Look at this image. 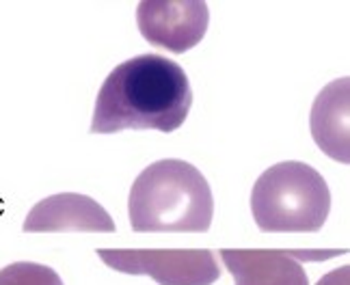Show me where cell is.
<instances>
[{
    "label": "cell",
    "mask_w": 350,
    "mask_h": 285,
    "mask_svg": "<svg viewBox=\"0 0 350 285\" xmlns=\"http://www.w3.org/2000/svg\"><path fill=\"white\" fill-rule=\"evenodd\" d=\"M193 106V91L182 67L160 54L124 61L104 80L93 108L91 132L178 130Z\"/></svg>",
    "instance_id": "cell-1"
},
{
    "label": "cell",
    "mask_w": 350,
    "mask_h": 285,
    "mask_svg": "<svg viewBox=\"0 0 350 285\" xmlns=\"http://www.w3.org/2000/svg\"><path fill=\"white\" fill-rule=\"evenodd\" d=\"M210 11L204 0H143L137 9L141 35L152 46L184 54L206 37Z\"/></svg>",
    "instance_id": "cell-5"
},
{
    "label": "cell",
    "mask_w": 350,
    "mask_h": 285,
    "mask_svg": "<svg viewBox=\"0 0 350 285\" xmlns=\"http://www.w3.org/2000/svg\"><path fill=\"white\" fill-rule=\"evenodd\" d=\"M350 268L348 266H342L338 270H333V273L325 275L316 285H350Z\"/></svg>",
    "instance_id": "cell-10"
},
{
    "label": "cell",
    "mask_w": 350,
    "mask_h": 285,
    "mask_svg": "<svg viewBox=\"0 0 350 285\" xmlns=\"http://www.w3.org/2000/svg\"><path fill=\"white\" fill-rule=\"evenodd\" d=\"M134 232H208L214 199L208 180L186 160H158L132 184L128 199Z\"/></svg>",
    "instance_id": "cell-2"
},
{
    "label": "cell",
    "mask_w": 350,
    "mask_h": 285,
    "mask_svg": "<svg viewBox=\"0 0 350 285\" xmlns=\"http://www.w3.org/2000/svg\"><path fill=\"white\" fill-rule=\"evenodd\" d=\"M100 260L126 275H147L158 285H212L221 277L212 251H98Z\"/></svg>",
    "instance_id": "cell-4"
},
{
    "label": "cell",
    "mask_w": 350,
    "mask_h": 285,
    "mask_svg": "<svg viewBox=\"0 0 350 285\" xmlns=\"http://www.w3.org/2000/svg\"><path fill=\"white\" fill-rule=\"evenodd\" d=\"M0 285H63V279L50 266L16 262L0 270Z\"/></svg>",
    "instance_id": "cell-9"
},
{
    "label": "cell",
    "mask_w": 350,
    "mask_h": 285,
    "mask_svg": "<svg viewBox=\"0 0 350 285\" xmlns=\"http://www.w3.org/2000/svg\"><path fill=\"white\" fill-rule=\"evenodd\" d=\"M251 212L268 234L318 232L331 212V193L325 178L305 162H279L255 182Z\"/></svg>",
    "instance_id": "cell-3"
},
{
    "label": "cell",
    "mask_w": 350,
    "mask_h": 285,
    "mask_svg": "<svg viewBox=\"0 0 350 285\" xmlns=\"http://www.w3.org/2000/svg\"><path fill=\"white\" fill-rule=\"evenodd\" d=\"M24 232H115V221L98 201L78 193L46 197L29 212Z\"/></svg>",
    "instance_id": "cell-7"
},
{
    "label": "cell",
    "mask_w": 350,
    "mask_h": 285,
    "mask_svg": "<svg viewBox=\"0 0 350 285\" xmlns=\"http://www.w3.org/2000/svg\"><path fill=\"white\" fill-rule=\"evenodd\" d=\"M346 251L292 253V251H221V260L236 285H309L301 260H327Z\"/></svg>",
    "instance_id": "cell-6"
},
{
    "label": "cell",
    "mask_w": 350,
    "mask_h": 285,
    "mask_svg": "<svg viewBox=\"0 0 350 285\" xmlns=\"http://www.w3.org/2000/svg\"><path fill=\"white\" fill-rule=\"evenodd\" d=\"M350 80H333L318 93L312 106V137L329 158L348 165L350 162Z\"/></svg>",
    "instance_id": "cell-8"
}]
</instances>
